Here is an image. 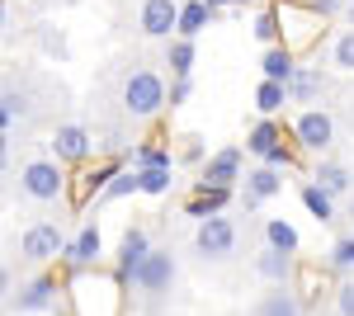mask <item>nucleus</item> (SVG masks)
Instances as JSON below:
<instances>
[{"label":"nucleus","instance_id":"8","mask_svg":"<svg viewBox=\"0 0 354 316\" xmlns=\"http://www.w3.org/2000/svg\"><path fill=\"white\" fill-rule=\"evenodd\" d=\"M100 255H104V236H100V227H95V222H85L81 232L71 236V245H66V255H62V260L71 264L76 274H85V269H95V264H100Z\"/></svg>","mask_w":354,"mask_h":316},{"label":"nucleus","instance_id":"3","mask_svg":"<svg viewBox=\"0 0 354 316\" xmlns=\"http://www.w3.org/2000/svg\"><path fill=\"white\" fill-rule=\"evenodd\" d=\"M118 284L123 279H76L71 312L76 316H118Z\"/></svg>","mask_w":354,"mask_h":316},{"label":"nucleus","instance_id":"15","mask_svg":"<svg viewBox=\"0 0 354 316\" xmlns=\"http://www.w3.org/2000/svg\"><path fill=\"white\" fill-rule=\"evenodd\" d=\"M255 316H302V297L288 288V284H274V292L260 297Z\"/></svg>","mask_w":354,"mask_h":316},{"label":"nucleus","instance_id":"21","mask_svg":"<svg viewBox=\"0 0 354 316\" xmlns=\"http://www.w3.org/2000/svg\"><path fill=\"white\" fill-rule=\"evenodd\" d=\"M260 71L270 80H293L298 76V66H293V48L288 43H274L270 53H265V62H260Z\"/></svg>","mask_w":354,"mask_h":316},{"label":"nucleus","instance_id":"34","mask_svg":"<svg viewBox=\"0 0 354 316\" xmlns=\"http://www.w3.org/2000/svg\"><path fill=\"white\" fill-rule=\"evenodd\" d=\"M265 165H279V170H288V165H293V151H288V147H283V142H279V147H270V151H265Z\"/></svg>","mask_w":354,"mask_h":316},{"label":"nucleus","instance_id":"11","mask_svg":"<svg viewBox=\"0 0 354 316\" xmlns=\"http://www.w3.org/2000/svg\"><path fill=\"white\" fill-rule=\"evenodd\" d=\"M274 194H283V175H279V165H255V170H245V194H241V208H255V203H265Z\"/></svg>","mask_w":354,"mask_h":316},{"label":"nucleus","instance_id":"16","mask_svg":"<svg viewBox=\"0 0 354 316\" xmlns=\"http://www.w3.org/2000/svg\"><path fill=\"white\" fill-rule=\"evenodd\" d=\"M255 274L270 279V284H288V279H293V255L279 250V245H265L260 260H255Z\"/></svg>","mask_w":354,"mask_h":316},{"label":"nucleus","instance_id":"13","mask_svg":"<svg viewBox=\"0 0 354 316\" xmlns=\"http://www.w3.org/2000/svg\"><path fill=\"white\" fill-rule=\"evenodd\" d=\"M147 250H151L147 232H142V227H128L123 241H118V279H123V284H133V274H137V264L147 260Z\"/></svg>","mask_w":354,"mask_h":316},{"label":"nucleus","instance_id":"2","mask_svg":"<svg viewBox=\"0 0 354 316\" xmlns=\"http://www.w3.org/2000/svg\"><path fill=\"white\" fill-rule=\"evenodd\" d=\"M123 109L133 118H156L165 109V80L156 71H133L123 80Z\"/></svg>","mask_w":354,"mask_h":316},{"label":"nucleus","instance_id":"17","mask_svg":"<svg viewBox=\"0 0 354 316\" xmlns=\"http://www.w3.org/2000/svg\"><path fill=\"white\" fill-rule=\"evenodd\" d=\"M232 203V189H222V185H203L198 180V189H194V203H189V217H213V212H222Z\"/></svg>","mask_w":354,"mask_h":316},{"label":"nucleus","instance_id":"1","mask_svg":"<svg viewBox=\"0 0 354 316\" xmlns=\"http://www.w3.org/2000/svg\"><path fill=\"white\" fill-rule=\"evenodd\" d=\"M19 189H24L28 198H38V203H57V198L66 194V170H62V160L57 156L24 160V165H19Z\"/></svg>","mask_w":354,"mask_h":316},{"label":"nucleus","instance_id":"31","mask_svg":"<svg viewBox=\"0 0 354 316\" xmlns=\"http://www.w3.org/2000/svg\"><path fill=\"white\" fill-rule=\"evenodd\" d=\"M330 62H335L340 71H354V28H345V33L335 38V48H330Z\"/></svg>","mask_w":354,"mask_h":316},{"label":"nucleus","instance_id":"25","mask_svg":"<svg viewBox=\"0 0 354 316\" xmlns=\"http://www.w3.org/2000/svg\"><path fill=\"white\" fill-rule=\"evenodd\" d=\"M137 175H142V194H151V198L170 194V185H175L170 165H137Z\"/></svg>","mask_w":354,"mask_h":316},{"label":"nucleus","instance_id":"30","mask_svg":"<svg viewBox=\"0 0 354 316\" xmlns=\"http://www.w3.org/2000/svg\"><path fill=\"white\" fill-rule=\"evenodd\" d=\"M283 15H279V10H260V19H255V38H260V43H279V33H283Z\"/></svg>","mask_w":354,"mask_h":316},{"label":"nucleus","instance_id":"18","mask_svg":"<svg viewBox=\"0 0 354 316\" xmlns=\"http://www.w3.org/2000/svg\"><path fill=\"white\" fill-rule=\"evenodd\" d=\"M213 15H218V10H213L208 0H180V38H198Z\"/></svg>","mask_w":354,"mask_h":316},{"label":"nucleus","instance_id":"4","mask_svg":"<svg viewBox=\"0 0 354 316\" xmlns=\"http://www.w3.org/2000/svg\"><path fill=\"white\" fill-rule=\"evenodd\" d=\"M66 232L57 227V222H33V227H24V236H19V255H24L28 264H53L66 255Z\"/></svg>","mask_w":354,"mask_h":316},{"label":"nucleus","instance_id":"28","mask_svg":"<svg viewBox=\"0 0 354 316\" xmlns=\"http://www.w3.org/2000/svg\"><path fill=\"white\" fill-rule=\"evenodd\" d=\"M265 241L279 245V250H288V255H298V232H293L283 217H270V222H265Z\"/></svg>","mask_w":354,"mask_h":316},{"label":"nucleus","instance_id":"20","mask_svg":"<svg viewBox=\"0 0 354 316\" xmlns=\"http://www.w3.org/2000/svg\"><path fill=\"white\" fill-rule=\"evenodd\" d=\"M118 170H123L118 160H104V165L85 170V175H81V189H76V203H90V194H104V189H109V180L118 175Z\"/></svg>","mask_w":354,"mask_h":316},{"label":"nucleus","instance_id":"37","mask_svg":"<svg viewBox=\"0 0 354 316\" xmlns=\"http://www.w3.org/2000/svg\"><path fill=\"white\" fill-rule=\"evenodd\" d=\"M312 10H317V15H335V10H340V0H312Z\"/></svg>","mask_w":354,"mask_h":316},{"label":"nucleus","instance_id":"24","mask_svg":"<svg viewBox=\"0 0 354 316\" xmlns=\"http://www.w3.org/2000/svg\"><path fill=\"white\" fill-rule=\"evenodd\" d=\"M312 180H317L322 189H330V194H350V170L335 165V160H322V165L312 170Z\"/></svg>","mask_w":354,"mask_h":316},{"label":"nucleus","instance_id":"29","mask_svg":"<svg viewBox=\"0 0 354 316\" xmlns=\"http://www.w3.org/2000/svg\"><path fill=\"white\" fill-rule=\"evenodd\" d=\"M317 90H322V76H317V71H298V76L288 80V95H293V104H307Z\"/></svg>","mask_w":354,"mask_h":316},{"label":"nucleus","instance_id":"35","mask_svg":"<svg viewBox=\"0 0 354 316\" xmlns=\"http://www.w3.org/2000/svg\"><path fill=\"white\" fill-rule=\"evenodd\" d=\"M137 165H170V151H161V147H142V151H137Z\"/></svg>","mask_w":354,"mask_h":316},{"label":"nucleus","instance_id":"27","mask_svg":"<svg viewBox=\"0 0 354 316\" xmlns=\"http://www.w3.org/2000/svg\"><path fill=\"white\" fill-rule=\"evenodd\" d=\"M128 194H142V175L137 170H118L109 180V189L100 194V203H113V198H128Z\"/></svg>","mask_w":354,"mask_h":316},{"label":"nucleus","instance_id":"5","mask_svg":"<svg viewBox=\"0 0 354 316\" xmlns=\"http://www.w3.org/2000/svg\"><path fill=\"white\" fill-rule=\"evenodd\" d=\"M194 245H198L203 260H227V255L236 250V227H232V217H222V212L203 217L198 232H194Z\"/></svg>","mask_w":354,"mask_h":316},{"label":"nucleus","instance_id":"38","mask_svg":"<svg viewBox=\"0 0 354 316\" xmlns=\"http://www.w3.org/2000/svg\"><path fill=\"white\" fill-rule=\"evenodd\" d=\"M208 5H213V10H222V5H232V0H208Z\"/></svg>","mask_w":354,"mask_h":316},{"label":"nucleus","instance_id":"19","mask_svg":"<svg viewBox=\"0 0 354 316\" xmlns=\"http://www.w3.org/2000/svg\"><path fill=\"white\" fill-rule=\"evenodd\" d=\"M283 104H293V95H288V80H260V85H255V109H260V113H265V118H274V113H279V109Z\"/></svg>","mask_w":354,"mask_h":316},{"label":"nucleus","instance_id":"33","mask_svg":"<svg viewBox=\"0 0 354 316\" xmlns=\"http://www.w3.org/2000/svg\"><path fill=\"white\" fill-rule=\"evenodd\" d=\"M335 312H340V316H354V279H345V284L335 288Z\"/></svg>","mask_w":354,"mask_h":316},{"label":"nucleus","instance_id":"26","mask_svg":"<svg viewBox=\"0 0 354 316\" xmlns=\"http://www.w3.org/2000/svg\"><path fill=\"white\" fill-rule=\"evenodd\" d=\"M165 66H170V76H189L194 71V38H180L175 33V43L165 53Z\"/></svg>","mask_w":354,"mask_h":316},{"label":"nucleus","instance_id":"6","mask_svg":"<svg viewBox=\"0 0 354 316\" xmlns=\"http://www.w3.org/2000/svg\"><path fill=\"white\" fill-rule=\"evenodd\" d=\"M170 284H175V255L170 250H147V260L137 264L133 274V288L147 292V297H161Z\"/></svg>","mask_w":354,"mask_h":316},{"label":"nucleus","instance_id":"23","mask_svg":"<svg viewBox=\"0 0 354 316\" xmlns=\"http://www.w3.org/2000/svg\"><path fill=\"white\" fill-rule=\"evenodd\" d=\"M279 142H283V132H279V123H274V118H260L255 128L245 132V151H255V156H265V151H270V147H279Z\"/></svg>","mask_w":354,"mask_h":316},{"label":"nucleus","instance_id":"32","mask_svg":"<svg viewBox=\"0 0 354 316\" xmlns=\"http://www.w3.org/2000/svg\"><path fill=\"white\" fill-rule=\"evenodd\" d=\"M330 264L335 269H354V236H340L330 245Z\"/></svg>","mask_w":354,"mask_h":316},{"label":"nucleus","instance_id":"7","mask_svg":"<svg viewBox=\"0 0 354 316\" xmlns=\"http://www.w3.org/2000/svg\"><path fill=\"white\" fill-rule=\"evenodd\" d=\"M293 142H298L302 151H326L330 142H335V123H330L326 109H302L298 118H293Z\"/></svg>","mask_w":354,"mask_h":316},{"label":"nucleus","instance_id":"14","mask_svg":"<svg viewBox=\"0 0 354 316\" xmlns=\"http://www.w3.org/2000/svg\"><path fill=\"white\" fill-rule=\"evenodd\" d=\"M203 185H222L232 189V180H241V147H222L218 156L203 165V175H198Z\"/></svg>","mask_w":354,"mask_h":316},{"label":"nucleus","instance_id":"9","mask_svg":"<svg viewBox=\"0 0 354 316\" xmlns=\"http://www.w3.org/2000/svg\"><path fill=\"white\" fill-rule=\"evenodd\" d=\"M142 33L147 38L180 33V0H142Z\"/></svg>","mask_w":354,"mask_h":316},{"label":"nucleus","instance_id":"10","mask_svg":"<svg viewBox=\"0 0 354 316\" xmlns=\"http://www.w3.org/2000/svg\"><path fill=\"white\" fill-rule=\"evenodd\" d=\"M19 316H33V312H53L57 307V279L53 274H43V279H33V284H24L19 288V297L10 302Z\"/></svg>","mask_w":354,"mask_h":316},{"label":"nucleus","instance_id":"36","mask_svg":"<svg viewBox=\"0 0 354 316\" xmlns=\"http://www.w3.org/2000/svg\"><path fill=\"white\" fill-rule=\"evenodd\" d=\"M189 90H194L189 76H175V85H170V109H175V104H185V100H189Z\"/></svg>","mask_w":354,"mask_h":316},{"label":"nucleus","instance_id":"12","mask_svg":"<svg viewBox=\"0 0 354 316\" xmlns=\"http://www.w3.org/2000/svg\"><path fill=\"white\" fill-rule=\"evenodd\" d=\"M53 156L62 160V165L85 160V156H90V132H85L81 123H62V128L53 132Z\"/></svg>","mask_w":354,"mask_h":316},{"label":"nucleus","instance_id":"39","mask_svg":"<svg viewBox=\"0 0 354 316\" xmlns=\"http://www.w3.org/2000/svg\"><path fill=\"white\" fill-rule=\"evenodd\" d=\"M232 5H250V0H232Z\"/></svg>","mask_w":354,"mask_h":316},{"label":"nucleus","instance_id":"22","mask_svg":"<svg viewBox=\"0 0 354 316\" xmlns=\"http://www.w3.org/2000/svg\"><path fill=\"white\" fill-rule=\"evenodd\" d=\"M302 203H307V212H312L317 222H335V194L322 189L317 180H312V185H302Z\"/></svg>","mask_w":354,"mask_h":316}]
</instances>
